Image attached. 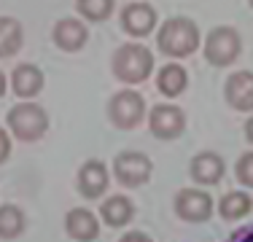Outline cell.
<instances>
[{
    "instance_id": "obj_1",
    "label": "cell",
    "mask_w": 253,
    "mask_h": 242,
    "mask_svg": "<svg viewBox=\"0 0 253 242\" xmlns=\"http://www.w3.org/2000/svg\"><path fill=\"white\" fill-rule=\"evenodd\" d=\"M202 38H200V27H197L191 19L186 16H175V19H167L159 27V35H156V46L165 57L172 59H183L191 57V54L200 48Z\"/></svg>"
},
{
    "instance_id": "obj_2",
    "label": "cell",
    "mask_w": 253,
    "mask_h": 242,
    "mask_svg": "<svg viewBox=\"0 0 253 242\" xmlns=\"http://www.w3.org/2000/svg\"><path fill=\"white\" fill-rule=\"evenodd\" d=\"M111 70L116 81L122 83H143L154 73V54L143 43H124L113 51L111 57Z\"/></svg>"
},
{
    "instance_id": "obj_3",
    "label": "cell",
    "mask_w": 253,
    "mask_h": 242,
    "mask_svg": "<svg viewBox=\"0 0 253 242\" xmlns=\"http://www.w3.org/2000/svg\"><path fill=\"white\" fill-rule=\"evenodd\" d=\"M5 126L19 143H38L49 132V113L33 100H25L5 113Z\"/></svg>"
},
{
    "instance_id": "obj_4",
    "label": "cell",
    "mask_w": 253,
    "mask_h": 242,
    "mask_svg": "<svg viewBox=\"0 0 253 242\" xmlns=\"http://www.w3.org/2000/svg\"><path fill=\"white\" fill-rule=\"evenodd\" d=\"M146 97L137 89H119L116 94L108 100V121L116 129H135L146 121Z\"/></svg>"
},
{
    "instance_id": "obj_5",
    "label": "cell",
    "mask_w": 253,
    "mask_h": 242,
    "mask_svg": "<svg viewBox=\"0 0 253 242\" xmlns=\"http://www.w3.org/2000/svg\"><path fill=\"white\" fill-rule=\"evenodd\" d=\"M111 172L119 180V186H124V189H140V186H146L151 180L154 164L140 151H122L113 159Z\"/></svg>"
},
{
    "instance_id": "obj_6",
    "label": "cell",
    "mask_w": 253,
    "mask_h": 242,
    "mask_svg": "<svg viewBox=\"0 0 253 242\" xmlns=\"http://www.w3.org/2000/svg\"><path fill=\"white\" fill-rule=\"evenodd\" d=\"M240 51H243V40H240V33L234 27L221 24V27L210 30L208 38H205V59L215 68L232 65L240 57Z\"/></svg>"
},
{
    "instance_id": "obj_7",
    "label": "cell",
    "mask_w": 253,
    "mask_h": 242,
    "mask_svg": "<svg viewBox=\"0 0 253 242\" xmlns=\"http://www.w3.org/2000/svg\"><path fill=\"white\" fill-rule=\"evenodd\" d=\"M148 129L156 140H178L186 132V111L180 105H154L148 111Z\"/></svg>"
},
{
    "instance_id": "obj_8",
    "label": "cell",
    "mask_w": 253,
    "mask_h": 242,
    "mask_svg": "<svg viewBox=\"0 0 253 242\" xmlns=\"http://www.w3.org/2000/svg\"><path fill=\"white\" fill-rule=\"evenodd\" d=\"M172 210L186 223H205L213 215V197L202 189H180L172 199Z\"/></svg>"
},
{
    "instance_id": "obj_9",
    "label": "cell",
    "mask_w": 253,
    "mask_h": 242,
    "mask_svg": "<svg viewBox=\"0 0 253 242\" xmlns=\"http://www.w3.org/2000/svg\"><path fill=\"white\" fill-rule=\"evenodd\" d=\"M108 183H111V169H108L105 161L86 159L78 167L76 189L84 199H102V194L108 191Z\"/></svg>"
},
{
    "instance_id": "obj_10",
    "label": "cell",
    "mask_w": 253,
    "mask_h": 242,
    "mask_svg": "<svg viewBox=\"0 0 253 242\" xmlns=\"http://www.w3.org/2000/svg\"><path fill=\"white\" fill-rule=\"evenodd\" d=\"M189 175L197 186H218L226 175V161L215 151H200L189 161Z\"/></svg>"
},
{
    "instance_id": "obj_11",
    "label": "cell",
    "mask_w": 253,
    "mask_h": 242,
    "mask_svg": "<svg viewBox=\"0 0 253 242\" xmlns=\"http://www.w3.org/2000/svg\"><path fill=\"white\" fill-rule=\"evenodd\" d=\"M224 100L232 111L253 113V73L251 70H237L226 78Z\"/></svg>"
},
{
    "instance_id": "obj_12",
    "label": "cell",
    "mask_w": 253,
    "mask_h": 242,
    "mask_svg": "<svg viewBox=\"0 0 253 242\" xmlns=\"http://www.w3.org/2000/svg\"><path fill=\"white\" fill-rule=\"evenodd\" d=\"M100 215L86 207H73L65 213V234L73 242H94L100 237Z\"/></svg>"
},
{
    "instance_id": "obj_13",
    "label": "cell",
    "mask_w": 253,
    "mask_h": 242,
    "mask_svg": "<svg viewBox=\"0 0 253 242\" xmlns=\"http://www.w3.org/2000/svg\"><path fill=\"white\" fill-rule=\"evenodd\" d=\"M122 27H124V33L132 35V38H146V35L156 27V11L148 3L135 0V3H129L122 8Z\"/></svg>"
},
{
    "instance_id": "obj_14",
    "label": "cell",
    "mask_w": 253,
    "mask_h": 242,
    "mask_svg": "<svg viewBox=\"0 0 253 242\" xmlns=\"http://www.w3.org/2000/svg\"><path fill=\"white\" fill-rule=\"evenodd\" d=\"M43 73H41L38 65L33 62H22L16 65L14 73H11V92H14L19 100H33L35 94H41V89H43Z\"/></svg>"
},
{
    "instance_id": "obj_15",
    "label": "cell",
    "mask_w": 253,
    "mask_h": 242,
    "mask_svg": "<svg viewBox=\"0 0 253 242\" xmlns=\"http://www.w3.org/2000/svg\"><path fill=\"white\" fill-rule=\"evenodd\" d=\"M135 218V202L124 194H111L100 204V221L111 229H124Z\"/></svg>"
},
{
    "instance_id": "obj_16",
    "label": "cell",
    "mask_w": 253,
    "mask_h": 242,
    "mask_svg": "<svg viewBox=\"0 0 253 242\" xmlns=\"http://www.w3.org/2000/svg\"><path fill=\"white\" fill-rule=\"evenodd\" d=\"M51 38H54V43H57V48H62V51H81L89 40V33H86V27H84L81 19L65 16V19H59L54 24Z\"/></svg>"
},
{
    "instance_id": "obj_17",
    "label": "cell",
    "mask_w": 253,
    "mask_h": 242,
    "mask_svg": "<svg viewBox=\"0 0 253 242\" xmlns=\"http://www.w3.org/2000/svg\"><path fill=\"white\" fill-rule=\"evenodd\" d=\"M186 86H189V73H186L183 65L167 62L165 68L156 73V89H159V94L170 97V100L183 94Z\"/></svg>"
},
{
    "instance_id": "obj_18",
    "label": "cell",
    "mask_w": 253,
    "mask_h": 242,
    "mask_svg": "<svg viewBox=\"0 0 253 242\" xmlns=\"http://www.w3.org/2000/svg\"><path fill=\"white\" fill-rule=\"evenodd\" d=\"M215 210H218V215L224 218V221H243V218L253 210V199H251L248 191H226L224 197L218 199Z\"/></svg>"
},
{
    "instance_id": "obj_19",
    "label": "cell",
    "mask_w": 253,
    "mask_h": 242,
    "mask_svg": "<svg viewBox=\"0 0 253 242\" xmlns=\"http://www.w3.org/2000/svg\"><path fill=\"white\" fill-rule=\"evenodd\" d=\"M22 43H25L22 24L14 16H0V59H8L14 54H19Z\"/></svg>"
},
{
    "instance_id": "obj_20",
    "label": "cell",
    "mask_w": 253,
    "mask_h": 242,
    "mask_svg": "<svg viewBox=\"0 0 253 242\" xmlns=\"http://www.w3.org/2000/svg\"><path fill=\"white\" fill-rule=\"evenodd\" d=\"M27 229V215L19 204H0V240H16Z\"/></svg>"
},
{
    "instance_id": "obj_21",
    "label": "cell",
    "mask_w": 253,
    "mask_h": 242,
    "mask_svg": "<svg viewBox=\"0 0 253 242\" xmlns=\"http://www.w3.org/2000/svg\"><path fill=\"white\" fill-rule=\"evenodd\" d=\"M76 8L89 22H105L116 8V0H76Z\"/></svg>"
},
{
    "instance_id": "obj_22",
    "label": "cell",
    "mask_w": 253,
    "mask_h": 242,
    "mask_svg": "<svg viewBox=\"0 0 253 242\" xmlns=\"http://www.w3.org/2000/svg\"><path fill=\"white\" fill-rule=\"evenodd\" d=\"M234 175H237L240 186L253 189V151H245V154L237 159V164H234Z\"/></svg>"
},
{
    "instance_id": "obj_23",
    "label": "cell",
    "mask_w": 253,
    "mask_h": 242,
    "mask_svg": "<svg viewBox=\"0 0 253 242\" xmlns=\"http://www.w3.org/2000/svg\"><path fill=\"white\" fill-rule=\"evenodd\" d=\"M11 151H14V137H11L8 129H3V126H0V164H5V161H8Z\"/></svg>"
},
{
    "instance_id": "obj_24",
    "label": "cell",
    "mask_w": 253,
    "mask_h": 242,
    "mask_svg": "<svg viewBox=\"0 0 253 242\" xmlns=\"http://www.w3.org/2000/svg\"><path fill=\"white\" fill-rule=\"evenodd\" d=\"M226 242H253V223L240 226L237 232H232V237H229Z\"/></svg>"
},
{
    "instance_id": "obj_25",
    "label": "cell",
    "mask_w": 253,
    "mask_h": 242,
    "mask_svg": "<svg viewBox=\"0 0 253 242\" xmlns=\"http://www.w3.org/2000/svg\"><path fill=\"white\" fill-rule=\"evenodd\" d=\"M119 242H154V240L148 237L146 232H126V234H122Z\"/></svg>"
},
{
    "instance_id": "obj_26",
    "label": "cell",
    "mask_w": 253,
    "mask_h": 242,
    "mask_svg": "<svg viewBox=\"0 0 253 242\" xmlns=\"http://www.w3.org/2000/svg\"><path fill=\"white\" fill-rule=\"evenodd\" d=\"M245 140L253 145V113L248 116V121H245Z\"/></svg>"
},
{
    "instance_id": "obj_27",
    "label": "cell",
    "mask_w": 253,
    "mask_h": 242,
    "mask_svg": "<svg viewBox=\"0 0 253 242\" xmlns=\"http://www.w3.org/2000/svg\"><path fill=\"white\" fill-rule=\"evenodd\" d=\"M5 92H8V78H5V73L0 70V97H3Z\"/></svg>"
},
{
    "instance_id": "obj_28",
    "label": "cell",
    "mask_w": 253,
    "mask_h": 242,
    "mask_svg": "<svg viewBox=\"0 0 253 242\" xmlns=\"http://www.w3.org/2000/svg\"><path fill=\"white\" fill-rule=\"evenodd\" d=\"M248 3H251V5H253V0H248Z\"/></svg>"
}]
</instances>
